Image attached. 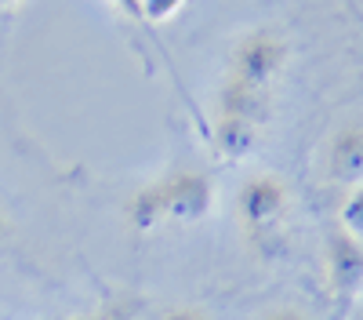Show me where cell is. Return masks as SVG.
Masks as SVG:
<instances>
[{
  "mask_svg": "<svg viewBox=\"0 0 363 320\" xmlns=\"http://www.w3.org/2000/svg\"><path fill=\"white\" fill-rule=\"evenodd\" d=\"M287 215H291V189L280 175L258 171L247 175L244 186L236 189V219L251 248L262 255H272L284 244L287 233Z\"/></svg>",
  "mask_w": 363,
  "mask_h": 320,
  "instance_id": "cell-1",
  "label": "cell"
},
{
  "mask_svg": "<svg viewBox=\"0 0 363 320\" xmlns=\"http://www.w3.org/2000/svg\"><path fill=\"white\" fill-rule=\"evenodd\" d=\"M291 62V44L284 40V33L269 26H258V29H247L229 51V73L233 80H244V84H255V87H277V80L284 77Z\"/></svg>",
  "mask_w": 363,
  "mask_h": 320,
  "instance_id": "cell-2",
  "label": "cell"
},
{
  "mask_svg": "<svg viewBox=\"0 0 363 320\" xmlns=\"http://www.w3.org/2000/svg\"><path fill=\"white\" fill-rule=\"evenodd\" d=\"M160 200H164V219L167 226H193L203 222L218 204V186L207 171L200 167H174L157 175Z\"/></svg>",
  "mask_w": 363,
  "mask_h": 320,
  "instance_id": "cell-3",
  "label": "cell"
},
{
  "mask_svg": "<svg viewBox=\"0 0 363 320\" xmlns=\"http://www.w3.org/2000/svg\"><path fill=\"white\" fill-rule=\"evenodd\" d=\"M323 270L330 295L342 306H356L363 295V241L349 237L345 229H330V237L323 241Z\"/></svg>",
  "mask_w": 363,
  "mask_h": 320,
  "instance_id": "cell-4",
  "label": "cell"
},
{
  "mask_svg": "<svg viewBox=\"0 0 363 320\" xmlns=\"http://www.w3.org/2000/svg\"><path fill=\"white\" fill-rule=\"evenodd\" d=\"M327 179L335 186H359L363 182V121L342 124L327 142Z\"/></svg>",
  "mask_w": 363,
  "mask_h": 320,
  "instance_id": "cell-5",
  "label": "cell"
},
{
  "mask_svg": "<svg viewBox=\"0 0 363 320\" xmlns=\"http://www.w3.org/2000/svg\"><path fill=\"white\" fill-rule=\"evenodd\" d=\"M218 113L222 116H240V121H251V124H269L272 116V92L269 87H255L244 80H222V92H218Z\"/></svg>",
  "mask_w": 363,
  "mask_h": 320,
  "instance_id": "cell-6",
  "label": "cell"
},
{
  "mask_svg": "<svg viewBox=\"0 0 363 320\" xmlns=\"http://www.w3.org/2000/svg\"><path fill=\"white\" fill-rule=\"evenodd\" d=\"M265 128L251 124V121H240V116H222L215 113V150L225 160H244L258 150Z\"/></svg>",
  "mask_w": 363,
  "mask_h": 320,
  "instance_id": "cell-7",
  "label": "cell"
},
{
  "mask_svg": "<svg viewBox=\"0 0 363 320\" xmlns=\"http://www.w3.org/2000/svg\"><path fill=\"white\" fill-rule=\"evenodd\" d=\"M338 229H345L349 237L363 241V182L345 193L342 208H338Z\"/></svg>",
  "mask_w": 363,
  "mask_h": 320,
  "instance_id": "cell-8",
  "label": "cell"
},
{
  "mask_svg": "<svg viewBox=\"0 0 363 320\" xmlns=\"http://www.w3.org/2000/svg\"><path fill=\"white\" fill-rule=\"evenodd\" d=\"M182 8H186V0H142V22H167Z\"/></svg>",
  "mask_w": 363,
  "mask_h": 320,
  "instance_id": "cell-9",
  "label": "cell"
},
{
  "mask_svg": "<svg viewBox=\"0 0 363 320\" xmlns=\"http://www.w3.org/2000/svg\"><path fill=\"white\" fill-rule=\"evenodd\" d=\"M157 320H215V316H211L207 309H200V306H171Z\"/></svg>",
  "mask_w": 363,
  "mask_h": 320,
  "instance_id": "cell-10",
  "label": "cell"
},
{
  "mask_svg": "<svg viewBox=\"0 0 363 320\" xmlns=\"http://www.w3.org/2000/svg\"><path fill=\"white\" fill-rule=\"evenodd\" d=\"M258 320H309L301 309H294V306H277V309H269V313H262Z\"/></svg>",
  "mask_w": 363,
  "mask_h": 320,
  "instance_id": "cell-11",
  "label": "cell"
},
{
  "mask_svg": "<svg viewBox=\"0 0 363 320\" xmlns=\"http://www.w3.org/2000/svg\"><path fill=\"white\" fill-rule=\"evenodd\" d=\"M116 11H124L128 18H138L142 22V0H109Z\"/></svg>",
  "mask_w": 363,
  "mask_h": 320,
  "instance_id": "cell-12",
  "label": "cell"
},
{
  "mask_svg": "<svg viewBox=\"0 0 363 320\" xmlns=\"http://www.w3.org/2000/svg\"><path fill=\"white\" fill-rule=\"evenodd\" d=\"M77 320H124L120 309H102V313H91V316H77Z\"/></svg>",
  "mask_w": 363,
  "mask_h": 320,
  "instance_id": "cell-13",
  "label": "cell"
},
{
  "mask_svg": "<svg viewBox=\"0 0 363 320\" xmlns=\"http://www.w3.org/2000/svg\"><path fill=\"white\" fill-rule=\"evenodd\" d=\"M4 241H8V215L0 211V244H4Z\"/></svg>",
  "mask_w": 363,
  "mask_h": 320,
  "instance_id": "cell-14",
  "label": "cell"
},
{
  "mask_svg": "<svg viewBox=\"0 0 363 320\" xmlns=\"http://www.w3.org/2000/svg\"><path fill=\"white\" fill-rule=\"evenodd\" d=\"M349 320H363V302H356V306H352V313H349Z\"/></svg>",
  "mask_w": 363,
  "mask_h": 320,
  "instance_id": "cell-15",
  "label": "cell"
},
{
  "mask_svg": "<svg viewBox=\"0 0 363 320\" xmlns=\"http://www.w3.org/2000/svg\"><path fill=\"white\" fill-rule=\"evenodd\" d=\"M22 4V0H0V11H4V8H18Z\"/></svg>",
  "mask_w": 363,
  "mask_h": 320,
  "instance_id": "cell-16",
  "label": "cell"
}]
</instances>
